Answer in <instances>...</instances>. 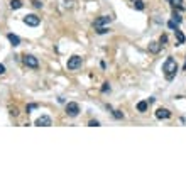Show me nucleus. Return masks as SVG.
<instances>
[{
	"label": "nucleus",
	"mask_w": 186,
	"mask_h": 186,
	"mask_svg": "<svg viewBox=\"0 0 186 186\" xmlns=\"http://www.w3.org/2000/svg\"><path fill=\"white\" fill-rule=\"evenodd\" d=\"M113 117H115V118H124V113H122V112H118V110H113Z\"/></svg>",
	"instance_id": "6ab92c4d"
},
{
	"label": "nucleus",
	"mask_w": 186,
	"mask_h": 186,
	"mask_svg": "<svg viewBox=\"0 0 186 186\" xmlns=\"http://www.w3.org/2000/svg\"><path fill=\"white\" fill-rule=\"evenodd\" d=\"M24 64L29 66V68H37V66H39V61H37V58H34V56L26 54L24 56Z\"/></svg>",
	"instance_id": "39448f33"
},
{
	"label": "nucleus",
	"mask_w": 186,
	"mask_h": 186,
	"mask_svg": "<svg viewBox=\"0 0 186 186\" xmlns=\"http://www.w3.org/2000/svg\"><path fill=\"white\" fill-rule=\"evenodd\" d=\"M10 7L14 9V10H17V9L22 7V2L21 0H10Z\"/></svg>",
	"instance_id": "f8f14e48"
},
{
	"label": "nucleus",
	"mask_w": 186,
	"mask_h": 186,
	"mask_svg": "<svg viewBox=\"0 0 186 186\" xmlns=\"http://www.w3.org/2000/svg\"><path fill=\"white\" fill-rule=\"evenodd\" d=\"M134 7L137 10H144V2L142 0H134Z\"/></svg>",
	"instance_id": "4468645a"
},
{
	"label": "nucleus",
	"mask_w": 186,
	"mask_h": 186,
	"mask_svg": "<svg viewBox=\"0 0 186 186\" xmlns=\"http://www.w3.org/2000/svg\"><path fill=\"white\" fill-rule=\"evenodd\" d=\"M90 127H100V122H97V120H90Z\"/></svg>",
	"instance_id": "4be33fe9"
},
{
	"label": "nucleus",
	"mask_w": 186,
	"mask_h": 186,
	"mask_svg": "<svg viewBox=\"0 0 186 186\" xmlns=\"http://www.w3.org/2000/svg\"><path fill=\"white\" fill-rule=\"evenodd\" d=\"M63 2H64V5H66L68 9H71V7H73V4H75L73 0H63Z\"/></svg>",
	"instance_id": "aec40b11"
},
{
	"label": "nucleus",
	"mask_w": 186,
	"mask_h": 186,
	"mask_svg": "<svg viewBox=\"0 0 186 186\" xmlns=\"http://www.w3.org/2000/svg\"><path fill=\"white\" fill-rule=\"evenodd\" d=\"M34 108H37V105H36V103H31V105H27V108H26V110H27V113H29V112L34 110Z\"/></svg>",
	"instance_id": "b1692460"
},
{
	"label": "nucleus",
	"mask_w": 186,
	"mask_h": 186,
	"mask_svg": "<svg viewBox=\"0 0 186 186\" xmlns=\"http://www.w3.org/2000/svg\"><path fill=\"white\" fill-rule=\"evenodd\" d=\"M185 69H186V63H185Z\"/></svg>",
	"instance_id": "bb28decb"
},
{
	"label": "nucleus",
	"mask_w": 186,
	"mask_h": 186,
	"mask_svg": "<svg viewBox=\"0 0 186 186\" xmlns=\"http://www.w3.org/2000/svg\"><path fill=\"white\" fill-rule=\"evenodd\" d=\"M167 27L172 29V31H174V29H178V22H176V21H169V22H167Z\"/></svg>",
	"instance_id": "2eb2a0df"
},
{
	"label": "nucleus",
	"mask_w": 186,
	"mask_h": 186,
	"mask_svg": "<svg viewBox=\"0 0 186 186\" xmlns=\"http://www.w3.org/2000/svg\"><path fill=\"white\" fill-rule=\"evenodd\" d=\"M24 22H26L27 26H31V27H36V26H39L41 19H39L37 15H34V14H27L26 17H24Z\"/></svg>",
	"instance_id": "7ed1b4c3"
},
{
	"label": "nucleus",
	"mask_w": 186,
	"mask_h": 186,
	"mask_svg": "<svg viewBox=\"0 0 186 186\" xmlns=\"http://www.w3.org/2000/svg\"><path fill=\"white\" fill-rule=\"evenodd\" d=\"M108 90H110V86H108V83H103V86H102V91H108Z\"/></svg>",
	"instance_id": "393cba45"
},
{
	"label": "nucleus",
	"mask_w": 186,
	"mask_h": 186,
	"mask_svg": "<svg viewBox=\"0 0 186 186\" xmlns=\"http://www.w3.org/2000/svg\"><path fill=\"white\" fill-rule=\"evenodd\" d=\"M172 21H176L179 24V22H181V15L179 14H176V12H174V15H172Z\"/></svg>",
	"instance_id": "5701e85b"
},
{
	"label": "nucleus",
	"mask_w": 186,
	"mask_h": 186,
	"mask_svg": "<svg viewBox=\"0 0 186 186\" xmlns=\"http://www.w3.org/2000/svg\"><path fill=\"white\" fill-rule=\"evenodd\" d=\"M167 2H171V0H167Z\"/></svg>",
	"instance_id": "cd10ccee"
},
{
	"label": "nucleus",
	"mask_w": 186,
	"mask_h": 186,
	"mask_svg": "<svg viewBox=\"0 0 186 186\" xmlns=\"http://www.w3.org/2000/svg\"><path fill=\"white\" fill-rule=\"evenodd\" d=\"M171 4L174 7H181V5H183V0H171Z\"/></svg>",
	"instance_id": "a211bd4d"
},
{
	"label": "nucleus",
	"mask_w": 186,
	"mask_h": 186,
	"mask_svg": "<svg viewBox=\"0 0 186 186\" xmlns=\"http://www.w3.org/2000/svg\"><path fill=\"white\" fill-rule=\"evenodd\" d=\"M7 39L10 41L12 46H19V44H21V37H19V36H15V34H9Z\"/></svg>",
	"instance_id": "9d476101"
},
{
	"label": "nucleus",
	"mask_w": 186,
	"mask_h": 186,
	"mask_svg": "<svg viewBox=\"0 0 186 186\" xmlns=\"http://www.w3.org/2000/svg\"><path fill=\"white\" fill-rule=\"evenodd\" d=\"M110 22H112L110 15H102V17H98L97 21L93 22V26H95V29H98V27H103L105 24H110Z\"/></svg>",
	"instance_id": "423d86ee"
},
{
	"label": "nucleus",
	"mask_w": 186,
	"mask_h": 186,
	"mask_svg": "<svg viewBox=\"0 0 186 186\" xmlns=\"http://www.w3.org/2000/svg\"><path fill=\"white\" fill-rule=\"evenodd\" d=\"M174 36H176V39H178V46H179V44H185L186 37H185V34H183L179 29H174Z\"/></svg>",
	"instance_id": "1a4fd4ad"
},
{
	"label": "nucleus",
	"mask_w": 186,
	"mask_h": 186,
	"mask_svg": "<svg viewBox=\"0 0 186 186\" xmlns=\"http://www.w3.org/2000/svg\"><path fill=\"white\" fill-rule=\"evenodd\" d=\"M159 49H161V44H157L156 41H151V42H149V51H151V53L157 54V53H159Z\"/></svg>",
	"instance_id": "9b49d317"
},
{
	"label": "nucleus",
	"mask_w": 186,
	"mask_h": 186,
	"mask_svg": "<svg viewBox=\"0 0 186 186\" xmlns=\"http://www.w3.org/2000/svg\"><path fill=\"white\" fill-rule=\"evenodd\" d=\"M66 113H68L69 117H76V115L80 113V105L75 103V102L68 103V105H66Z\"/></svg>",
	"instance_id": "20e7f679"
},
{
	"label": "nucleus",
	"mask_w": 186,
	"mask_h": 186,
	"mask_svg": "<svg viewBox=\"0 0 186 186\" xmlns=\"http://www.w3.org/2000/svg\"><path fill=\"white\" fill-rule=\"evenodd\" d=\"M162 71H164L166 78L171 81L172 78L176 76V73H178V63H176V59L169 56V58L164 61V64H162Z\"/></svg>",
	"instance_id": "f257e3e1"
},
{
	"label": "nucleus",
	"mask_w": 186,
	"mask_h": 186,
	"mask_svg": "<svg viewBox=\"0 0 186 186\" xmlns=\"http://www.w3.org/2000/svg\"><path fill=\"white\" fill-rule=\"evenodd\" d=\"M156 117L157 118H169L171 117V112L167 110V108H159V110H156Z\"/></svg>",
	"instance_id": "6e6552de"
},
{
	"label": "nucleus",
	"mask_w": 186,
	"mask_h": 186,
	"mask_svg": "<svg viewBox=\"0 0 186 186\" xmlns=\"http://www.w3.org/2000/svg\"><path fill=\"white\" fill-rule=\"evenodd\" d=\"M97 32L98 34H107V32H108V27H98Z\"/></svg>",
	"instance_id": "f3484780"
},
{
	"label": "nucleus",
	"mask_w": 186,
	"mask_h": 186,
	"mask_svg": "<svg viewBox=\"0 0 186 186\" xmlns=\"http://www.w3.org/2000/svg\"><path fill=\"white\" fill-rule=\"evenodd\" d=\"M147 105H149L147 102H139V103H137V110L139 112H145V110H147Z\"/></svg>",
	"instance_id": "ddd939ff"
},
{
	"label": "nucleus",
	"mask_w": 186,
	"mask_h": 186,
	"mask_svg": "<svg viewBox=\"0 0 186 186\" xmlns=\"http://www.w3.org/2000/svg\"><path fill=\"white\" fill-rule=\"evenodd\" d=\"M32 5H34L36 9H41L42 7V4L39 2V0H32Z\"/></svg>",
	"instance_id": "412c9836"
},
{
	"label": "nucleus",
	"mask_w": 186,
	"mask_h": 186,
	"mask_svg": "<svg viewBox=\"0 0 186 186\" xmlns=\"http://www.w3.org/2000/svg\"><path fill=\"white\" fill-rule=\"evenodd\" d=\"M81 58H80V56H71V58H69L68 59V64H66V66H68V69H78V68H81Z\"/></svg>",
	"instance_id": "f03ea898"
},
{
	"label": "nucleus",
	"mask_w": 186,
	"mask_h": 186,
	"mask_svg": "<svg viewBox=\"0 0 186 186\" xmlns=\"http://www.w3.org/2000/svg\"><path fill=\"white\" fill-rule=\"evenodd\" d=\"M0 75H5V66L4 64H0Z\"/></svg>",
	"instance_id": "a878e982"
},
{
	"label": "nucleus",
	"mask_w": 186,
	"mask_h": 186,
	"mask_svg": "<svg viewBox=\"0 0 186 186\" xmlns=\"http://www.w3.org/2000/svg\"><path fill=\"white\" fill-rule=\"evenodd\" d=\"M51 124H53V122H51V117H48V115H41V117L36 120V125H37V127H49Z\"/></svg>",
	"instance_id": "0eeeda50"
},
{
	"label": "nucleus",
	"mask_w": 186,
	"mask_h": 186,
	"mask_svg": "<svg viewBox=\"0 0 186 186\" xmlns=\"http://www.w3.org/2000/svg\"><path fill=\"white\" fill-rule=\"evenodd\" d=\"M166 42H167V36L162 34L161 36V39H159V44H161V46H166Z\"/></svg>",
	"instance_id": "dca6fc26"
}]
</instances>
